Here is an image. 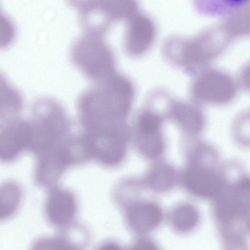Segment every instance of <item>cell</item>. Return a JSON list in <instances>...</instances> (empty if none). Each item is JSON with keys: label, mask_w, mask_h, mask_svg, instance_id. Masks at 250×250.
I'll use <instances>...</instances> for the list:
<instances>
[{"label": "cell", "mask_w": 250, "mask_h": 250, "mask_svg": "<svg viewBox=\"0 0 250 250\" xmlns=\"http://www.w3.org/2000/svg\"><path fill=\"white\" fill-rule=\"evenodd\" d=\"M134 95L130 80L116 73L83 90L76 105L82 133L86 139L104 144L127 137V119Z\"/></svg>", "instance_id": "1"}, {"label": "cell", "mask_w": 250, "mask_h": 250, "mask_svg": "<svg viewBox=\"0 0 250 250\" xmlns=\"http://www.w3.org/2000/svg\"><path fill=\"white\" fill-rule=\"evenodd\" d=\"M233 39L220 23L192 37H168L163 44L162 54L172 65L195 73L221 55Z\"/></svg>", "instance_id": "2"}, {"label": "cell", "mask_w": 250, "mask_h": 250, "mask_svg": "<svg viewBox=\"0 0 250 250\" xmlns=\"http://www.w3.org/2000/svg\"><path fill=\"white\" fill-rule=\"evenodd\" d=\"M31 140L28 151L36 157L53 151L74 134L62 105L50 98L37 100L32 108Z\"/></svg>", "instance_id": "3"}, {"label": "cell", "mask_w": 250, "mask_h": 250, "mask_svg": "<svg viewBox=\"0 0 250 250\" xmlns=\"http://www.w3.org/2000/svg\"><path fill=\"white\" fill-rule=\"evenodd\" d=\"M103 37L84 32L73 41L69 50L73 64L94 83L115 73L114 54Z\"/></svg>", "instance_id": "4"}, {"label": "cell", "mask_w": 250, "mask_h": 250, "mask_svg": "<svg viewBox=\"0 0 250 250\" xmlns=\"http://www.w3.org/2000/svg\"><path fill=\"white\" fill-rule=\"evenodd\" d=\"M250 181L244 178L216 196L215 219L222 236H243L249 231Z\"/></svg>", "instance_id": "5"}, {"label": "cell", "mask_w": 250, "mask_h": 250, "mask_svg": "<svg viewBox=\"0 0 250 250\" xmlns=\"http://www.w3.org/2000/svg\"><path fill=\"white\" fill-rule=\"evenodd\" d=\"M84 32L104 36L115 22L139 11L134 0H71Z\"/></svg>", "instance_id": "6"}, {"label": "cell", "mask_w": 250, "mask_h": 250, "mask_svg": "<svg viewBox=\"0 0 250 250\" xmlns=\"http://www.w3.org/2000/svg\"><path fill=\"white\" fill-rule=\"evenodd\" d=\"M237 88L236 82L226 71L205 67L195 73L189 90L191 97L197 102L222 104L235 97Z\"/></svg>", "instance_id": "7"}, {"label": "cell", "mask_w": 250, "mask_h": 250, "mask_svg": "<svg viewBox=\"0 0 250 250\" xmlns=\"http://www.w3.org/2000/svg\"><path fill=\"white\" fill-rule=\"evenodd\" d=\"M29 121L17 117L0 123V162L10 163L28 150L31 140Z\"/></svg>", "instance_id": "8"}, {"label": "cell", "mask_w": 250, "mask_h": 250, "mask_svg": "<svg viewBox=\"0 0 250 250\" xmlns=\"http://www.w3.org/2000/svg\"><path fill=\"white\" fill-rule=\"evenodd\" d=\"M125 21L123 38L125 51L132 56L144 54L152 46L155 39V22L150 17L139 11Z\"/></svg>", "instance_id": "9"}, {"label": "cell", "mask_w": 250, "mask_h": 250, "mask_svg": "<svg viewBox=\"0 0 250 250\" xmlns=\"http://www.w3.org/2000/svg\"><path fill=\"white\" fill-rule=\"evenodd\" d=\"M77 204L69 189L57 185L49 187L45 204V212L49 222L62 227L69 223L75 216Z\"/></svg>", "instance_id": "10"}, {"label": "cell", "mask_w": 250, "mask_h": 250, "mask_svg": "<svg viewBox=\"0 0 250 250\" xmlns=\"http://www.w3.org/2000/svg\"><path fill=\"white\" fill-rule=\"evenodd\" d=\"M123 200L127 221L136 232L146 233L157 228L163 218V212L156 203L147 201Z\"/></svg>", "instance_id": "11"}, {"label": "cell", "mask_w": 250, "mask_h": 250, "mask_svg": "<svg viewBox=\"0 0 250 250\" xmlns=\"http://www.w3.org/2000/svg\"><path fill=\"white\" fill-rule=\"evenodd\" d=\"M182 182L188 191L203 198L216 197L222 190V183L215 173L200 166L188 168L182 175Z\"/></svg>", "instance_id": "12"}, {"label": "cell", "mask_w": 250, "mask_h": 250, "mask_svg": "<svg viewBox=\"0 0 250 250\" xmlns=\"http://www.w3.org/2000/svg\"><path fill=\"white\" fill-rule=\"evenodd\" d=\"M170 104L171 115L186 131L196 134L202 129L204 117L199 108L185 102L172 101Z\"/></svg>", "instance_id": "13"}, {"label": "cell", "mask_w": 250, "mask_h": 250, "mask_svg": "<svg viewBox=\"0 0 250 250\" xmlns=\"http://www.w3.org/2000/svg\"><path fill=\"white\" fill-rule=\"evenodd\" d=\"M23 105L20 93L0 73V120L6 121L18 117Z\"/></svg>", "instance_id": "14"}, {"label": "cell", "mask_w": 250, "mask_h": 250, "mask_svg": "<svg viewBox=\"0 0 250 250\" xmlns=\"http://www.w3.org/2000/svg\"><path fill=\"white\" fill-rule=\"evenodd\" d=\"M22 191L16 182L8 181L0 184V222L12 217L18 211Z\"/></svg>", "instance_id": "15"}, {"label": "cell", "mask_w": 250, "mask_h": 250, "mask_svg": "<svg viewBox=\"0 0 250 250\" xmlns=\"http://www.w3.org/2000/svg\"><path fill=\"white\" fill-rule=\"evenodd\" d=\"M134 138L138 150L146 158H155L164 150V143L160 130L134 131Z\"/></svg>", "instance_id": "16"}, {"label": "cell", "mask_w": 250, "mask_h": 250, "mask_svg": "<svg viewBox=\"0 0 250 250\" xmlns=\"http://www.w3.org/2000/svg\"><path fill=\"white\" fill-rule=\"evenodd\" d=\"M199 221V214L194 207L182 204L174 208L169 215V221L174 230L186 233L193 230Z\"/></svg>", "instance_id": "17"}, {"label": "cell", "mask_w": 250, "mask_h": 250, "mask_svg": "<svg viewBox=\"0 0 250 250\" xmlns=\"http://www.w3.org/2000/svg\"><path fill=\"white\" fill-rule=\"evenodd\" d=\"M175 173L173 168L165 163H158L148 172L146 182L152 190L157 192L167 191L173 186Z\"/></svg>", "instance_id": "18"}, {"label": "cell", "mask_w": 250, "mask_h": 250, "mask_svg": "<svg viewBox=\"0 0 250 250\" xmlns=\"http://www.w3.org/2000/svg\"><path fill=\"white\" fill-rule=\"evenodd\" d=\"M31 250H79L73 244L61 237H45L36 240Z\"/></svg>", "instance_id": "19"}, {"label": "cell", "mask_w": 250, "mask_h": 250, "mask_svg": "<svg viewBox=\"0 0 250 250\" xmlns=\"http://www.w3.org/2000/svg\"><path fill=\"white\" fill-rule=\"evenodd\" d=\"M15 35L13 24L0 10V48L9 46L13 42Z\"/></svg>", "instance_id": "20"}, {"label": "cell", "mask_w": 250, "mask_h": 250, "mask_svg": "<svg viewBox=\"0 0 250 250\" xmlns=\"http://www.w3.org/2000/svg\"><path fill=\"white\" fill-rule=\"evenodd\" d=\"M223 250H249L245 237L231 236L222 238Z\"/></svg>", "instance_id": "21"}, {"label": "cell", "mask_w": 250, "mask_h": 250, "mask_svg": "<svg viewBox=\"0 0 250 250\" xmlns=\"http://www.w3.org/2000/svg\"><path fill=\"white\" fill-rule=\"evenodd\" d=\"M129 250H160L156 244L151 239L141 238L137 240Z\"/></svg>", "instance_id": "22"}, {"label": "cell", "mask_w": 250, "mask_h": 250, "mask_svg": "<svg viewBox=\"0 0 250 250\" xmlns=\"http://www.w3.org/2000/svg\"><path fill=\"white\" fill-rule=\"evenodd\" d=\"M98 250H123L117 243L113 242H108L102 244Z\"/></svg>", "instance_id": "23"}]
</instances>
